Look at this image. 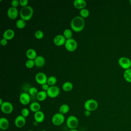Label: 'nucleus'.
<instances>
[{"label":"nucleus","mask_w":131,"mask_h":131,"mask_svg":"<svg viewBox=\"0 0 131 131\" xmlns=\"http://www.w3.org/2000/svg\"><path fill=\"white\" fill-rule=\"evenodd\" d=\"M71 28L75 32H79L82 31L85 26V21L83 18L80 16L74 17L71 21Z\"/></svg>","instance_id":"nucleus-1"},{"label":"nucleus","mask_w":131,"mask_h":131,"mask_svg":"<svg viewBox=\"0 0 131 131\" xmlns=\"http://www.w3.org/2000/svg\"><path fill=\"white\" fill-rule=\"evenodd\" d=\"M33 9L30 6L22 7L19 12L21 19L25 21H28L31 19L33 15Z\"/></svg>","instance_id":"nucleus-2"},{"label":"nucleus","mask_w":131,"mask_h":131,"mask_svg":"<svg viewBox=\"0 0 131 131\" xmlns=\"http://www.w3.org/2000/svg\"><path fill=\"white\" fill-rule=\"evenodd\" d=\"M66 123L67 126L70 129H74L77 127L79 124V121L78 118L76 116L71 115L67 119Z\"/></svg>","instance_id":"nucleus-3"},{"label":"nucleus","mask_w":131,"mask_h":131,"mask_svg":"<svg viewBox=\"0 0 131 131\" xmlns=\"http://www.w3.org/2000/svg\"><path fill=\"white\" fill-rule=\"evenodd\" d=\"M98 106L97 101L94 99H90L87 100L84 103V107L85 110L92 112L95 111Z\"/></svg>","instance_id":"nucleus-4"},{"label":"nucleus","mask_w":131,"mask_h":131,"mask_svg":"<svg viewBox=\"0 0 131 131\" xmlns=\"http://www.w3.org/2000/svg\"><path fill=\"white\" fill-rule=\"evenodd\" d=\"M65 120L64 115L57 113L55 114L52 117V122L55 126H60L63 123Z\"/></svg>","instance_id":"nucleus-5"},{"label":"nucleus","mask_w":131,"mask_h":131,"mask_svg":"<svg viewBox=\"0 0 131 131\" xmlns=\"http://www.w3.org/2000/svg\"><path fill=\"white\" fill-rule=\"evenodd\" d=\"M77 42L73 38L67 39L64 44V47L66 50L69 52H74L77 48Z\"/></svg>","instance_id":"nucleus-6"},{"label":"nucleus","mask_w":131,"mask_h":131,"mask_svg":"<svg viewBox=\"0 0 131 131\" xmlns=\"http://www.w3.org/2000/svg\"><path fill=\"white\" fill-rule=\"evenodd\" d=\"M118 64L125 70L130 68L131 60L126 57H121L118 59Z\"/></svg>","instance_id":"nucleus-7"},{"label":"nucleus","mask_w":131,"mask_h":131,"mask_svg":"<svg viewBox=\"0 0 131 131\" xmlns=\"http://www.w3.org/2000/svg\"><path fill=\"white\" fill-rule=\"evenodd\" d=\"M2 112L5 114H11L13 110V106L12 104L8 101H4L1 105Z\"/></svg>","instance_id":"nucleus-8"},{"label":"nucleus","mask_w":131,"mask_h":131,"mask_svg":"<svg viewBox=\"0 0 131 131\" xmlns=\"http://www.w3.org/2000/svg\"><path fill=\"white\" fill-rule=\"evenodd\" d=\"M47 93L48 97L51 98H54L59 95L60 93V89L56 85L51 86L47 91Z\"/></svg>","instance_id":"nucleus-9"},{"label":"nucleus","mask_w":131,"mask_h":131,"mask_svg":"<svg viewBox=\"0 0 131 131\" xmlns=\"http://www.w3.org/2000/svg\"><path fill=\"white\" fill-rule=\"evenodd\" d=\"M35 79L38 84L41 85L47 83L48 77L45 73L43 72H38L36 74Z\"/></svg>","instance_id":"nucleus-10"},{"label":"nucleus","mask_w":131,"mask_h":131,"mask_svg":"<svg viewBox=\"0 0 131 131\" xmlns=\"http://www.w3.org/2000/svg\"><path fill=\"white\" fill-rule=\"evenodd\" d=\"M66 40L67 39L63 35L58 34L54 37L53 43L55 46L60 47L63 45H64Z\"/></svg>","instance_id":"nucleus-11"},{"label":"nucleus","mask_w":131,"mask_h":131,"mask_svg":"<svg viewBox=\"0 0 131 131\" xmlns=\"http://www.w3.org/2000/svg\"><path fill=\"white\" fill-rule=\"evenodd\" d=\"M26 118L21 115L17 116L14 120V124L18 128H21L24 127L26 124Z\"/></svg>","instance_id":"nucleus-12"},{"label":"nucleus","mask_w":131,"mask_h":131,"mask_svg":"<svg viewBox=\"0 0 131 131\" xmlns=\"http://www.w3.org/2000/svg\"><path fill=\"white\" fill-rule=\"evenodd\" d=\"M7 16L8 17L11 19H16L19 14L17 8H13V7H10L7 10Z\"/></svg>","instance_id":"nucleus-13"},{"label":"nucleus","mask_w":131,"mask_h":131,"mask_svg":"<svg viewBox=\"0 0 131 131\" xmlns=\"http://www.w3.org/2000/svg\"><path fill=\"white\" fill-rule=\"evenodd\" d=\"M19 100L20 103L23 105H27L30 102V96L28 93H23L19 96Z\"/></svg>","instance_id":"nucleus-14"},{"label":"nucleus","mask_w":131,"mask_h":131,"mask_svg":"<svg viewBox=\"0 0 131 131\" xmlns=\"http://www.w3.org/2000/svg\"><path fill=\"white\" fill-rule=\"evenodd\" d=\"M14 35H15L14 31L11 29H8L5 30L3 33V38H5L7 40H9L13 38V37H14Z\"/></svg>","instance_id":"nucleus-15"},{"label":"nucleus","mask_w":131,"mask_h":131,"mask_svg":"<svg viewBox=\"0 0 131 131\" xmlns=\"http://www.w3.org/2000/svg\"><path fill=\"white\" fill-rule=\"evenodd\" d=\"M45 116L44 113L41 111L35 113L34 115V118L35 121L37 123L42 122L45 119Z\"/></svg>","instance_id":"nucleus-16"},{"label":"nucleus","mask_w":131,"mask_h":131,"mask_svg":"<svg viewBox=\"0 0 131 131\" xmlns=\"http://www.w3.org/2000/svg\"><path fill=\"white\" fill-rule=\"evenodd\" d=\"M73 5L77 9L81 10L86 7V2L84 0H75Z\"/></svg>","instance_id":"nucleus-17"},{"label":"nucleus","mask_w":131,"mask_h":131,"mask_svg":"<svg viewBox=\"0 0 131 131\" xmlns=\"http://www.w3.org/2000/svg\"><path fill=\"white\" fill-rule=\"evenodd\" d=\"M9 126V120L5 117L0 118V128L2 130H7Z\"/></svg>","instance_id":"nucleus-18"},{"label":"nucleus","mask_w":131,"mask_h":131,"mask_svg":"<svg viewBox=\"0 0 131 131\" xmlns=\"http://www.w3.org/2000/svg\"><path fill=\"white\" fill-rule=\"evenodd\" d=\"M35 66L37 67L40 68L43 67L46 63V60L45 58L42 56H37L36 58L34 59Z\"/></svg>","instance_id":"nucleus-19"},{"label":"nucleus","mask_w":131,"mask_h":131,"mask_svg":"<svg viewBox=\"0 0 131 131\" xmlns=\"http://www.w3.org/2000/svg\"><path fill=\"white\" fill-rule=\"evenodd\" d=\"M26 55L27 57L28 58V59L34 60L37 56V53H36V51L33 49H28L26 51Z\"/></svg>","instance_id":"nucleus-20"},{"label":"nucleus","mask_w":131,"mask_h":131,"mask_svg":"<svg viewBox=\"0 0 131 131\" xmlns=\"http://www.w3.org/2000/svg\"><path fill=\"white\" fill-rule=\"evenodd\" d=\"M40 105L38 102H32L29 106V108H30V110L32 112H34V113L39 111L40 109Z\"/></svg>","instance_id":"nucleus-21"},{"label":"nucleus","mask_w":131,"mask_h":131,"mask_svg":"<svg viewBox=\"0 0 131 131\" xmlns=\"http://www.w3.org/2000/svg\"><path fill=\"white\" fill-rule=\"evenodd\" d=\"M48 96L47 92L44 91L43 90L40 91L38 92V94L36 95V98L39 101H42L46 99L47 97Z\"/></svg>","instance_id":"nucleus-22"},{"label":"nucleus","mask_w":131,"mask_h":131,"mask_svg":"<svg viewBox=\"0 0 131 131\" xmlns=\"http://www.w3.org/2000/svg\"><path fill=\"white\" fill-rule=\"evenodd\" d=\"M73 88V84L71 82L66 81L62 85V90L65 92H70L71 91Z\"/></svg>","instance_id":"nucleus-23"},{"label":"nucleus","mask_w":131,"mask_h":131,"mask_svg":"<svg viewBox=\"0 0 131 131\" xmlns=\"http://www.w3.org/2000/svg\"><path fill=\"white\" fill-rule=\"evenodd\" d=\"M123 75L125 81L129 83H131V68L124 70Z\"/></svg>","instance_id":"nucleus-24"},{"label":"nucleus","mask_w":131,"mask_h":131,"mask_svg":"<svg viewBox=\"0 0 131 131\" xmlns=\"http://www.w3.org/2000/svg\"><path fill=\"white\" fill-rule=\"evenodd\" d=\"M70 110L69 106L67 104H63L59 107V113L64 115L69 112Z\"/></svg>","instance_id":"nucleus-25"},{"label":"nucleus","mask_w":131,"mask_h":131,"mask_svg":"<svg viewBox=\"0 0 131 131\" xmlns=\"http://www.w3.org/2000/svg\"><path fill=\"white\" fill-rule=\"evenodd\" d=\"M57 82V78L56 77L54 76H50L48 78V80H47V84L50 86H53L55 85V84H56Z\"/></svg>","instance_id":"nucleus-26"},{"label":"nucleus","mask_w":131,"mask_h":131,"mask_svg":"<svg viewBox=\"0 0 131 131\" xmlns=\"http://www.w3.org/2000/svg\"><path fill=\"white\" fill-rule=\"evenodd\" d=\"M16 26L19 29L24 28L26 26V21L21 18L18 19L16 22Z\"/></svg>","instance_id":"nucleus-27"},{"label":"nucleus","mask_w":131,"mask_h":131,"mask_svg":"<svg viewBox=\"0 0 131 131\" xmlns=\"http://www.w3.org/2000/svg\"><path fill=\"white\" fill-rule=\"evenodd\" d=\"M63 35L66 38V39H69L72 38L73 36L72 31L69 29H66L63 31Z\"/></svg>","instance_id":"nucleus-28"},{"label":"nucleus","mask_w":131,"mask_h":131,"mask_svg":"<svg viewBox=\"0 0 131 131\" xmlns=\"http://www.w3.org/2000/svg\"><path fill=\"white\" fill-rule=\"evenodd\" d=\"M90 15V12L88 9L86 8L82 9L80 10V15L82 18H86L88 17Z\"/></svg>","instance_id":"nucleus-29"},{"label":"nucleus","mask_w":131,"mask_h":131,"mask_svg":"<svg viewBox=\"0 0 131 131\" xmlns=\"http://www.w3.org/2000/svg\"><path fill=\"white\" fill-rule=\"evenodd\" d=\"M38 91L36 88L35 87H31L29 90V94L30 95L32 96H36L38 94Z\"/></svg>","instance_id":"nucleus-30"},{"label":"nucleus","mask_w":131,"mask_h":131,"mask_svg":"<svg viewBox=\"0 0 131 131\" xmlns=\"http://www.w3.org/2000/svg\"><path fill=\"white\" fill-rule=\"evenodd\" d=\"M26 67L28 69H31L35 66V62L34 60L28 59L25 63Z\"/></svg>","instance_id":"nucleus-31"},{"label":"nucleus","mask_w":131,"mask_h":131,"mask_svg":"<svg viewBox=\"0 0 131 131\" xmlns=\"http://www.w3.org/2000/svg\"><path fill=\"white\" fill-rule=\"evenodd\" d=\"M34 35H35V37L36 38H37L38 39H41L43 37L44 34L42 31L37 30L35 32Z\"/></svg>","instance_id":"nucleus-32"},{"label":"nucleus","mask_w":131,"mask_h":131,"mask_svg":"<svg viewBox=\"0 0 131 131\" xmlns=\"http://www.w3.org/2000/svg\"><path fill=\"white\" fill-rule=\"evenodd\" d=\"M30 114V111L27 108H24L21 111V115L23 117L26 118Z\"/></svg>","instance_id":"nucleus-33"},{"label":"nucleus","mask_w":131,"mask_h":131,"mask_svg":"<svg viewBox=\"0 0 131 131\" xmlns=\"http://www.w3.org/2000/svg\"><path fill=\"white\" fill-rule=\"evenodd\" d=\"M11 5L12 7L16 8L19 5V1L18 0H13L11 2Z\"/></svg>","instance_id":"nucleus-34"},{"label":"nucleus","mask_w":131,"mask_h":131,"mask_svg":"<svg viewBox=\"0 0 131 131\" xmlns=\"http://www.w3.org/2000/svg\"><path fill=\"white\" fill-rule=\"evenodd\" d=\"M19 5L22 7H25L28 6L29 3L28 0H19Z\"/></svg>","instance_id":"nucleus-35"},{"label":"nucleus","mask_w":131,"mask_h":131,"mask_svg":"<svg viewBox=\"0 0 131 131\" xmlns=\"http://www.w3.org/2000/svg\"><path fill=\"white\" fill-rule=\"evenodd\" d=\"M49 88H50V86L47 83L41 85V88H42V90L44 91L47 92L48 90V89H49Z\"/></svg>","instance_id":"nucleus-36"},{"label":"nucleus","mask_w":131,"mask_h":131,"mask_svg":"<svg viewBox=\"0 0 131 131\" xmlns=\"http://www.w3.org/2000/svg\"><path fill=\"white\" fill-rule=\"evenodd\" d=\"M1 45L2 46H6L7 43H8V40H6V39L5 38H2L1 40Z\"/></svg>","instance_id":"nucleus-37"},{"label":"nucleus","mask_w":131,"mask_h":131,"mask_svg":"<svg viewBox=\"0 0 131 131\" xmlns=\"http://www.w3.org/2000/svg\"><path fill=\"white\" fill-rule=\"evenodd\" d=\"M84 115L85 117H89L91 115V112L89 111H87V110H85L84 112Z\"/></svg>","instance_id":"nucleus-38"},{"label":"nucleus","mask_w":131,"mask_h":131,"mask_svg":"<svg viewBox=\"0 0 131 131\" xmlns=\"http://www.w3.org/2000/svg\"><path fill=\"white\" fill-rule=\"evenodd\" d=\"M4 103L2 98H0V105H1Z\"/></svg>","instance_id":"nucleus-39"},{"label":"nucleus","mask_w":131,"mask_h":131,"mask_svg":"<svg viewBox=\"0 0 131 131\" xmlns=\"http://www.w3.org/2000/svg\"><path fill=\"white\" fill-rule=\"evenodd\" d=\"M68 131H78V130H77L76 129H70Z\"/></svg>","instance_id":"nucleus-40"},{"label":"nucleus","mask_w":131,"mask_h":131,"mask_svg":"<svg viewBox=\"0 0 131 131\" xmlns=\"http://www.w3.org/2000/svg\"><path fill=\"white\" fill-rule=\"evenodd\" d=\"M129 4H130V6H131V0L129 1Z\"/></svg>","instance_id":"nucleus-41"},{"label":"nucleus","mask_w":131,"mask_h":131,"mask_svg":"<svg viewBox=\"0 0 131 131\" xmlns=\"http://www.w3.org/2000/svg\"><path fill=\"white\" fill-rule=\"evenodd\" d=\"M40 131H47L46 130H40Z\"/></svg>","instance_id":"nucleus-42"},{"label":"nucleus","mask_w":131,"mask_h":131,"mask_svg":"<svg viewBox=\"0 0 131 131\" xmlns=\"http://www.w3.org/2000/svg\"><path fill=\"white\" fill-rule=\"evenodd\" d=\"M27 131H34V130H27Z\"/></svg>","instance_id":"nucleus-43"},{"label":"nucleus","mask_w":131,"mask_h":131,"mask_svg":"<svg viewBox=\"0 0 131 131\" xmlns=\"http://www.w3.org/2000/svg\"><path fill=\"white\" fill-rule=\"evenodd\" d=\"M0 131H3V130H0Z\"/></svg>","instance_id":"nucleus-44"}]
</instances>
